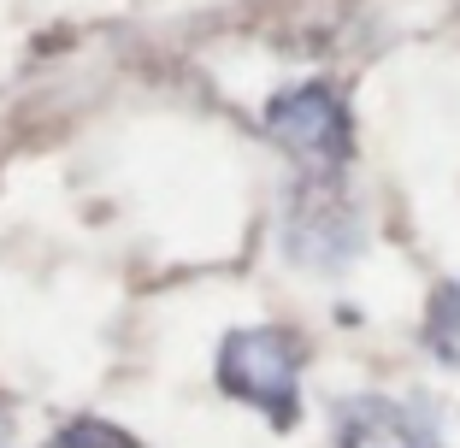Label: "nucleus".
I'll return each mask as SVG.
<instances>
[{
  "label": "nucleus",
  "instance_id": "5",
  "mask_svg": "<svg viewBox=\"0 0 460 448\" xmlns=\"http://www.w3.org/2000/svg\"><path fill=\"white\" fill-rule=\"evenodd\" d=\"M420 348L431 354L437 366L460 372V277H443V284H437L431 295H425Z\"/></svg>",
  "mask_w": 460,
  "mask_h": 448
},
{
  "label": "nucleus",
  "instance_id": "2",
  "mask_svg": "<svg viewBox=\"0 0 460 448\" xmlns=\"http://www.w3.org/2000/svg\"><path fill=\"white\" fill-rule=\"evenodd\" d=\"M366 242H372V231H366V213L354 201L349 177H296L284 189L278 248L289 266L337 277L366 254Z\"/></svg>",
  "mask_w": 460,
  "mask_h": 448
},
{
  "label": "nucleus",
  "instance_id": "3",
  "mask_svg": "<svg viewBox=\"0 0 460 448\" xmlns=\"http://www.w3.org/2000/svg\"><path fill=\"white\" fill-rule=\"evenodd\" d=\"M271 148H284L296 177H349L354 165V112L337 83H289L260 107Z\"/></svg>",
  "mask_w": 460,
  "mask_h": 448
},
{
  "label": "nucleus",
  "instance_id": "7",
  "mask_svg": "<svg viewBox=\"0 0 460 448\" xmlns=\"http://www.w3.org/2000/svg\"><path fill=\"white\" fill-rule=\"evenodd\" d=\"M0 448H18V436H13V419L0 413Z\"/></svg>",
  "mask_w": 460,
  "mask_h": 448
},
{
  "label": "nucleus",
  "instance_id": "6",
  "mask_svg": "<svg viewBox=\"0 0 460 448\" xmlns=\"http://www.w3.org/2000/svg\"><path fill=\"white\" fill-rule=\"evenodd\" d=\"M41 448H142V436L124 431L119 419H101V413H77V419H66Z\"/></svg>",
  "mask_w": 460,
  "mask_h": 448
},
{
  "label": "nucleus",
  "instance_id": "4",
  "mask_svg": "<svg viewBox=\"0 0 460 448\" xmlns=\"http://www.w3.org/2000/svg\"><path fill=\"white\" fill-rule=\"evenodd\" d=\"M331 448H443L431 401L354 390L331 408Z\"/></svg>",
  "mask_w": 460,
  "mask_h": 448
},
{
  "label": "nucleus",
  "instance_id": "1",
  "mask_svg": "<svg viewBox=\"0 0 460 448\" xmlns=\"http://www.w3.org/2000/svg\"><path fill=\"white\" fill-rule=\"evenodd\" d=\"M301 372H307V342L289 325H236L218 337L213 354V383L254 408L271 431L301 425Z\"/></svg>",
  "mask_w": 460,
  "mask_h": 448
}]
</instances>
